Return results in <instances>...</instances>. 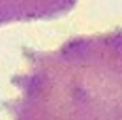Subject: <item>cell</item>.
Segmentation results:
<instances>
[{
	"mask_svg": "<svg viewBox=\"0 0 122 120\" xmlns=\"http://www.w3.org/2000/svg\"><path fill=\"white\" fill-rule=\"evenodd\" d=\"M11 77L10 120H122V28L73 36L56 49H25Z\"/></svg>",
	"mask_w": 122,
	"mask_h": 120,
	"instance_id": "obj_1",
	"label": "cell"
},
{
	"mask_svg": "<svg viewBox=\"0 0 122 120\" xmlns=\"http://www.w3.org/2000/svg\"><path fill=\"white\" fill-rule=\"evenodd\" d=\"M75 4L77 0H0V26L56 19L70 13Z\"/></svg>",
	"mask_w": 122,
	"mask_h": 120,
	"instance_id": "obj_2",
	"label": "cell"
}]
</instances>
